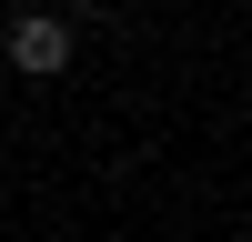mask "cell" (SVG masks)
<instances>
[{
	"instance_id": "obj_2",
	"label": "cell",
	"mask_w": 252,
	"mask_h": 242,
	"mask_svg": "<svg viewBox=\"0 0 252 242\" xmlns=\"http://www.w3.org/2000/svg\"><path fill=\"white\" fill-rule=\"evenodd\" d=\"M10 10H51V0H10Z\"/></svg>"
},
{
	"instance_id": "obj_1",
	"label": "cell",
	"mask_w": 252,
	"mask_h": 242,
	"mask_svg": "<svg viewBox=\"0 0 252 242\" xmlns=\"http://www.w3.org/2000/svg\"><path fill=\"white\" fill-rule=\"evenodd\" d=\"M0 60H10L20 81H61V71H71V20H61V10H10Z\"/></svg>"
}]
</instances>
